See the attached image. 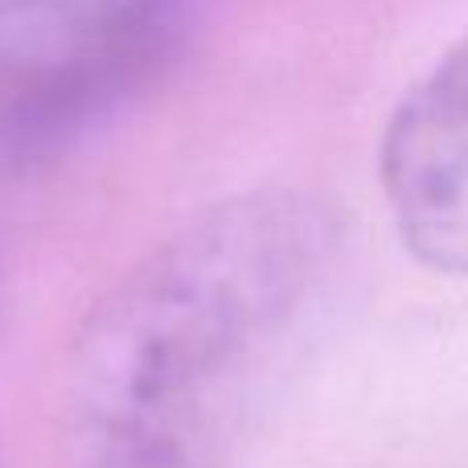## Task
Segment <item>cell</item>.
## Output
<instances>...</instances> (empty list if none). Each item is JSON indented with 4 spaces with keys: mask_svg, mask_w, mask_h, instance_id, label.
I'll list each match as a JSON object with an SVG mask.
<instances>
[{
    "mask_svg": "<svg viewBox=\"0 0 468 468\" xmlns=\"http://www.w3.org/2000/svg\"><path fill=\"white\" fill-rule=\"evenodd\" d=\"M329 250L316 202L247 194L140 259L74 341V468H202L230 390L313 296Z\"/></svg>",
    "mask_w": 468,
    "mask_h": 468,
    "instance_id": "1",
    "label": "cell"
},
{
    "mask_svg": "<svg viewBox=\"0 0 468 468\" xmlns=\"http://www.w3.org/2000/svg\"><path fill=\"white\" fill-rule=\"evenodd\" d=\"M186 0H0V169L120 112L173 49Z\"/></svg>",
    "mask_w": 468,
    "mask_h": 468,
    "instance_id": "2",
    "label": "cell"
},
{
    "mask_svg": "<svg viewBox=\"0 0 468 468\" xmlns=\"http://www.w3.org/2000/svg\"><path fill=\"white\" fill-rule=\"evenodd\" d=\"M382 189L411 255L468 280V33L390 115Z\"/></svg>",
    "mask_w": 468,
    "mask_h": 468,
    "instance_id": "3",
    "label": "cell"
}]
</instances>
